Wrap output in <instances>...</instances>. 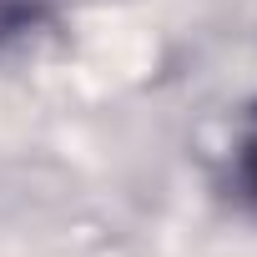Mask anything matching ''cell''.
Masks as SVG:
<instances>
[{
  "instance_id": "2",
  "label": "cell",
  "mask_w": 257,
  "mask_h": 257,
  "mask_svg": "<svg viewBox=\"0 0 257 257\" xmlns=\"http://www.w3.org/2000/svg\"><path fill=\"white\" fill-rule=\"evenodd\" d=\"M56 0H0V41H11L21 31H31Z\"/></svg>"
},
{
  "instance_id": "1",
  "label": "cell",
  "mask_w": 257,
  "mask_h": 257,
  "mask_svg": "<svg viewBox=\"0 0 257 257\" xmlns=\"http://www.w3.org/2000/svg\"><path fill=\"white\" fill-rule=\"evenodd\" d=\"M232 197L257 212V111L247 116L242 137H237V147H232Z\"/></svg>"
}]
</instances>
